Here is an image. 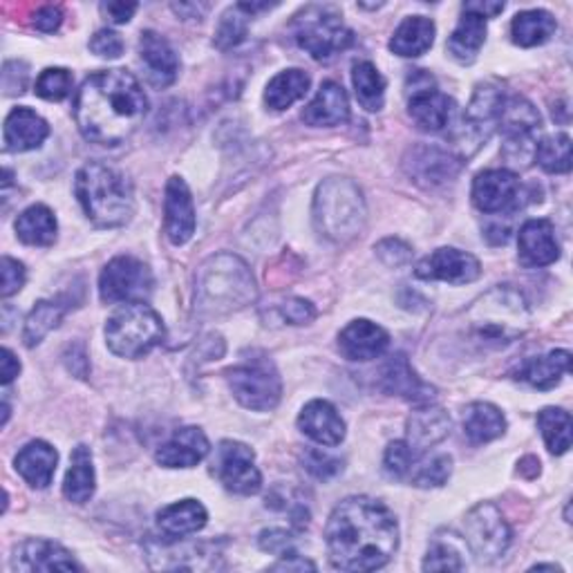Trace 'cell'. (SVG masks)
<instances>
[{
  "mask_svg": "<svg viewBox=\"0 0 573 573\" xmlns=\"http://www.w3.org/2000/svg\"><path fill=\"white\" fill-rule=\"evenodd\" d=\"M334 569L375 571L386 566L399 549L394 513L372 497H347L332 511L325 529Z\"/></svg>",
  "mask_w": 573,
  "mask_h": 573,
  "instance_id": "6da1fadb",
  "label": "cell"
},
{
  "mask_svg": "<svg viewBox=\"0 0 573 573\" xmlns=\"http://www.w3.org/2000/svg\"><path fill=\"white\" fill-rule=\"evenodd\" d=\"M149 112V97L126 69L90 75L77 93L75 119L82 134L99 147L126 141Z\"/></svg>",
  "mask_w": 573,
  "mask_h": 573,
  "instance_id": "7a4b0ae2",
  "label": "cell"
},
{
  "mask_svg": "<svg viewBox=\"0 0 573 573\" xmlns=\"http://www.w3.org/2000/svg\"><path fill=\"white\" fill-rule=\"evenodd\" d=\"M531 312L527 299L509 284L493 286L464 312L466 338L484 349H499L527 334Z\"/></svg>",
  "mask_w": 573,
  "mask_h": 573,
  "instance_id": "3957f363",
  "label": "cell"
},
{
  "mask_svg": "<svg viewBox=\"0 0 573 573\" xmlns=\"http://www.w3.org/2000/svg\"><path fill=\"white\" fill-rule=\"evenodd\" d=\"M258 286L249 264L234 253H218L202 262L195 278V307L204 316H227L251 305Z\"/></svg>",
  "mask_w": 573,
  "mask_h": 573,
  "instance_id": "277c9868",
  "label": "cell"
},
{
  "mask_svg": "<svg viewBox=\"0 0 573 573\" xmlns=\"http://www.w3.org/2000/svg\"><path fill=\"white\" fill-rule=\"evenodd\" d=\"M75 193L88 220L99 229H117L134 215V191L130 180L104 162H88L79 169Z\"/></svg>",
  "mask_w": 573,
  "mask_h": 573,
  "instance_id": "5b68a950",
  "label": "cell"
},
{
  "mask_svg": "<svg viewBox=\"0 0 573 573\" xmlns=\"http://www.w3.org/2000/svg\"><path fill=\"white\" fill-rule=\"evenodd\" d=\"M368 208L361 188L347 177L325 180L314 195V225L332 242H349L361 236Z\"/></svg>",
  "mask_w": 573,
  "mask_h": 573,
  "instance_id": "8992f818",
  "label": "cell"
},
{
  "mask_svg": "<svg viewBox=\"0 0 573 573\" xmlns=\"http://www.w3.org/2000/svg\"><path fill=\"white\" fill-rule=\"evenodd\" d=\"M166 336L162 316L143 303L119 307L106 325V343L121 358H141L158 347Z\"/></svg>",
  "mask_w": 573,
  "mask_h": 573,
  "instance_id": "52a82bcc",
  "label": "cell"
},
{
  "mask_svg": "<svg viewBox=\"0 0 573 573\" xmlns=\"http://www.w3.org/2000/svg\"><path fill=\"white\" fill-rule=\"evenodd\" d=\"M296 43L316 61H329L354 43V32L332 6H310L294 17Z\"/></svg>",
  "mask_w": 573,
  "mask_h": 573,
  "instance_id": "ba28073f",
  "label": "cell"
},
{
  "mask_svg": "<svg viewBox=\"0 0 573 573\" xmlns=\"http://www.w3.org/2000/svg\"><path fill=\"white\" fill-rule=\"evenodd\" d=\"M540 112L525 97H505L499 108L497 128L505 134V158L513 166H529L536 158Z\"/></svg>",
  "mask_w": 573,
  "mask_h": 573,
  "instance_id": "9c48e42d",
  "label": "cell"
},
{
  "mask_svg": "<svg viewBox=\"0 0 573 573\" xmlns=\"http://www.w3.org/2000/svg\"><path fill=\"white\" fill-rule=\"evenodd\" d=\"M227 381L234 397L249 410L267 412L280 403L282 397L280 375L275 366L262 354L245 358L242 364L234 366L227 372Z\"/></svg>",
  "mask_w": 573,
  "mask_h": 573,
  "instance_id": "30bf717a",
  "label": "cell"
},
{
  "mask_svg": "<svg viewBox=\"0 0 573 573\" xmlns=\"http://www.w3.org/2000/svg\"><path fill=\"white\" fill-rule=\"evenodd\" d=\"M153 273L149 264L132 256L112 258L99 278V296L108 305L143 303L153 292Z\"/></svg>",
  "mask_w": 573,
  "mask_h": 573,
  "instance_id": "8fae6325",
  "label": "cell"
},
{
  "mask_svg": "<svg viewBox=\"0 0 573 573\" xmlns=\"http://www.w3.org/2000/svg\"><path fill=\"white\" fill-rule=\"evenodd\" d=\"M408 112L412 121L425 132H442L453 123L455 101L440 93L435 79L425 69H412L406 82Z\"/></svg>",
  "mask_w": 573,
  "mask_h": 573,
  "instance_id": "7c38bea8",
  "label": "cell"
},
{
  "mask_svg": "<svg viewBox=\"0 0 573 573\" xmlns=\"http://www.w3.org/2000/svg\"><path fill=\"white\" fill-rule=\"evenodd\" d=\"M464 531L473 555L477 558V562L484 564L495 562L505 555L513 540L511 527L490 501H482V505L468 511L464 520Z\"/></svg>",
  "mask_w": 573,
  "mask_h": 573,
  "instance_id": "4fadbf2b",
  "label": "cell"
},
{
  "mask_svg": "<svg viewBox=\"0 0 573 573\" xmlns=\"http://www.w3.org/2000/svg\"><path fill=\"white\" fill-rule=\"evenodd\" d=\"M505 101V93L497 84H482L477 86L471 106L466 108V115L462 119L460 130V158L475 155L484 143L490 139V134L497 128L499 121V108Z\"/></svg>",
  "mask_w": 573,
  "mask_h": 573,
  "instance_id": "5bb4252c",
  "label": "cell"
},
{
  "mask_svg": "<svg viewBox=\"0 0 573 573\" xmlns=\"http://www.w3.org/2000/svg\"><path fill=\"white\" fill-rule=\"evenodd\" d=\"M527 193L516 173L490 169L473 182V204L486 215H509L527 204Z\"/></svg>",
  "mask_w": 573,
  "mask_h": 573,
  "instance_id": "9a60e30c",
  "label": "cell"
},
{
  "mask_svg": "<svg viewBox=\"0 0 573 573\" xmlns=\"http://www.w3.org/2000/svg\"><path fill=\"white\" fill-rule=\"evenodd\" d=\"M215 475L227 490L238 495H256L262 488V475L256 466V455L247 444L223 442L215 460Z\"/></svg>",
  "mask_w": 573,
  "mask_h": 573,
  "instance_id": "2e32d148",
  "label": "cell"
},
{
  "mask_svg": "<svg viewBox=\"0 0 573 573\" xmlns=\"http://www.w3.org/2000/svg\"><path fill=\"white\" fill-rule=\"evenodd\" d=\"M462 169L464 160L460 155L442 151L437 147H417L406 158L408 175L425 188H437L455 182Z\"/></svg>",
  "mask_w": 573,
  "mask_h": 573,
  "instance_id": "e0dca14e",
  "label": "cell"
},
{
  "mask_svg": "<svg viewBox=\"0 0 573 573\" xmlns=\"http://www.w3.org/2000/svg\"><path fill=\"white\" fill-rule=\"evenodd\" d=\"M414 275L421 280H442L448 284H468L482 275L479 260L455 247H442L425 256L417 267Z\"/></svg>",
  "mask_w": 573,
  "mask_h": 573,
  "instance_id": "ac0fdd59",
  "label": "cell"
},
{
  "mask_svg": "<svg viewBox=\"0 0 573 573\" xmlns=\"http://www.w3.org/2000/svg\"><path fill=\"white\" fill-rule=\"evenodd\" d=\"M139 58L147 79L155 88H169L180 75V58L173 45L158 32L147 30L139 39Z\"/></svg>",
  "mask_w": 573,
  "mask_h": 573,
  "instance_id": "d6986e66",
  "label": "cell"
},
{
  "mask_svg": "<svg viewBox=\"0 0 573 573\" xmlns=\"http://www.w3.org/2000/svg\"><path fill=\"white\" fill-rule=\"evenodd\" d=\"M390 347V334L366 318L352 321L340 334H338V349L347 358V361H372L386 354Z\"/></svg>",
  "mask_w": 573,
  "mask_h": 573,
  "instance_id": "ffe728a7",
  "label": "cell"
},
{
  "mask_svg": "<svg viewBox=\"0 0 573 573\" xmlns=\"http://www.w3.org/2000/svg\"><path fill=\"white\" fill-rule=\"evenodd\" d=\"M166 236L175 247L186 245L195 234V204L191 191L182 177H171L164 197Z\"/></svg>",
  "mask_w": 573,
  "mask_h": 573,
  "instance_id": "44dd1931",
  "label": "cell"
},
{
  "mask_svg": "<svg viewBox=\"0 0 573 573\" xmlns=\"http://www.w3.org/2000/svg\"><path fill=\"white\" fill-rule=\"evenodd\" d=\"M14 571H82L77 560L67 549L52 540H25L14 549L12 555Z\"/></svg>",
  "mask_w": 573,
  "mask_h": 573,
  "instance_id": "7402d4cb",
  "label": "cell"
},
{
  "mask_svg": "<svg viewBox=\"0 0 573 573\" xmlns=\"http://www.w3.org/2000/svg\"><path fill=\"white\" fill-rule=\"evenodd\" d=\"M381 388L388 394H397L419 408L430 406L437 397V390L433 386H428L421 377H417V372L410 368L408 358L403 354L392 356L386 364L381 372Z\"/></svg>",
  "mask_w": 573,
  "mask_h": 573,
  "instance_id": "603a6c76",
  "label": "cell"
},
{
  "mask_svg": "<svg viewBox=\"0 0 573 573\" xmlns=\"http://www.w3.org/2000/svg\"><path fill=\"white\" fill-rule=\"evenodd\" d=\"M299 428L321 446H338L345 440V421L338 410L325 399H314L303 408L299 417Z\"/></svg>",
  "mask_w": 573,
  "mask_h": 573,
  "instance_id": "cb8c5ba5",
  "label": "cell"
},
{
  "mask_svg": "<svg viewBox=\"0 0 573 573\" xmlns=\"http://www.w3.org/2000/svg\"><path fill=\"white\" fill-rule=\"evenodd\" d=\"M520 262L525 267H549L560 258V242L549 220H527L518 236Z\"/></svg>",
  "mask_w": 573,
  "mask_h": 573,
  "instance_id": "d4e9b609",
  "label": "cell"
},
{
  "mask_svg": "<svg viewBox=\"0 0 573 573\" xmlns=\"http://www.w3.org/2000/svg\"><path fill=\"white\" fill-rule=\"evenodd\" d=\"M208 440L195 425L175 430V435L160 446L158 464L166 468H193L208 455Z\"/></svg>",
  "mask_w": 573,
  "mask_h": 573,
  "instance_id": "484cf974",
  "label": "cell"
},
{
  "mask_svg": "<svg viewBox=\"0 0 573 573\" xmlns=\"http://www.w3.org/2000/svg\"><path fill=\"white\" fill-rule=\"evenodd\" d=\"M50 137L47 121L30 108H14L6 119V151L10 153H28L39 149Z\"/></svg>",
  "mask_w": 573,
  "mask_h": 573,
  "instance_id": "4316f807",
  "label": "cell"
},
{
  "mask_svg": "<svg viewBox=\"0 0 573 573\" xmlns=\"http://www.w3.org/2000/svg\"><path fill=\"white\" fill-rule=\"evenodd\" d=\"M451 433V417L442 408L421 406L408 421V446L414 453H425Z\"/></svg>",
  "mask_w": 573,
  "mask_h": 573,
  "instance_id": "83f0119b",
  "label": "cell"
},
{
  "mask_svg": "<svg viewBox=\"0 0 573 573\" xmlns=\"http://www.w3.org/2000/svg\"><path fill=\"white\" fill-rule=\"evenodd\" d=\"M349 119V101L343 86L336 82H325L312 104L303 110V121L314 128L340 126Z\"/></svg>",
  "mask_w": 573,
  "mask_h": 573,
  "instance_id": "f1b7e54d",
  "label": "cell"
},
{
  "mask_svg": "<svg viewBox=\"0 0 573 573\" xmlns=\"http://www.w3.org/2000/svg\"><path fill=\"white\" fill-rule=\"evenodd\" d=\"M571 370V354L566 349H553L544 356H536L525 361L516 372L513 379L529 383L538 390H551L560 383V379Z\"/></svg>",
  "mask_w": 573,
  "mask_h": 573,
  "instance_id": "f546056e",
  "label": "cell"
},
{
  "mask_svg": "<svg viewBox=\"0 0 573 573\" xmlns=\"http://www.w3.org/2000/svg\"><path fill=\"white\" fill-rule=\"evenodd\" d=\"M19 475L32 486V488H47L52 484L58 453L47 442H30L14 460Z\"/></svg>",
  "mask_w": 573,
  "mask_h": 573,
  "instance_id": "4dcf8cb0",
  "label": "cell"
},
{
  "mask_svg": "<svg viewBox=\"0 0 573 573\" xmlns=\"http://www.w3.org/2000/svg\"><path fill=\"white\" fill-rule=\"evenodd\" d=\"M206 520L208 513L202 501L197 499L175 501V505H169L158 513V527L162 529L164 536L175 540L202 531L206 527Z\"/></svg>",
  "mask_w": 573,
  "mask_h": 573,
  "instance_id": "1f68e13d",
  "label": "cell"
},
{
  "mask_svg": "<svg viewBox=\"0 0 573 573\" xmlns=\"http://www.w3.org/2000/svg\"><path fill=\"white\" fill-rule=\"evenodd\" d=\"M95 488H97V477H95L93 453L88 446H77L75 453H72L69 468L65 473L63 493L69 501H75V505H86V501H90V497L95 495Z\"/></svg>",
  "mask_w": 573,
  "mask_h": 573,
  "instance_id": "d6a6232c",
  "label": "cell"
},
{
  "mask_svg": "<svg viewBox=\"0 0 573 573\" xmlns=\"http://www.w3.org/2000/svg\"><path fill=\"white\" fill-rule=\"evenodd\" d=\"M464 433L471 444H488L507 433V419L493 403L477 401L464 412Z\"/></svg>",
  "mask_w": 573,
  "mask_h": 573,
  "instance_id": "836d02e7",
  "label": "cell"
},
{
  "mask_svg": "<svg viewBox=\"0 0 573 573\" xmlns=\"http://www.w3.org/2000/svg\"><path fill=\"white\" fill-rule=\"evenodd\" d=\"M435 23L425 17H408L390 41V50L399 56L412 58L425 54L435 43Z\"/></svg>",
  "mask_w": 573,
  "mask_h": 573,
  "instance_id": "e575fe53",
  "label": "cell"
},
{
  "mask_svg": "<svg viewBox=\"0 0 573 573\" xmlns=\"http://www.w3.org/2000/svg\"><path fill=\"white\" fill-rule=\"evenodd\" d=\"M484 41H486V19L471 10H464L460 25L448 39V52L455 61L468 65L477 58Z\"/></svg>",
  "mask_w": 573,
  "mask_h": 573,
  "instance_id": "d590c367",
  "label": "cell"
},
{
  "mask_svg": "<svg viewBox=\"0 0 573 573\" xmlns=\"http://www.w3.org/2000/svg\"><path fill=\"white\" fill-rule=\"evenodd\" d=\"M310 86H312V79L307 72L284 69L269 82V86L264 90V104L275 112L286 110L307 95Z\"/></svg>",
  "mask_w": 573,
  "mask_h": 573,
  "instance_id": "8d00e7d4",
  "label": "cell"
},
{
  "mask_svg": "<svg viewBox=\"0 0 573 573\" xmlns=\"http://www.w3.org/2000/svg\"><path fill=\"white\" fill-rule=\"evenodd\" d=\"M56 218L45 204L25 208L17 220V236L30 247H50L56 240Z\"/></svg>",
  "mask_w": 573,
  "mask_h": 573,
  "instance_id": "74e56055",
  "label": "cell"
},
{
  "mask_svg": "<svg viewBox=\"0 0 573 573\" xmlns=\"http://www.w3.org/2000/svg\"><path fill=\"white\" fill-rule=\"evenodd\" d=\"M558 30L555 19L544 10H527L520 12L511 23L513 43L520 47L544 45Z\"/></svg>",
  "mask_w": 573,
  "mask_h": 573,
  "instance_id": "f35d334b",
  "label": "cell"
},
{
  "mask_svg": "<svg viewBox=\"0 0 573 573\" xmlns=\"http://www.w3.org/2000/svg\"><path fill=\"white\" fill-rule=\"evenodd\" d=\"M352 84L356 90V99L366 110L377 112L386 101V79L370 61H358L352 67Z\"/></svg>",
  "mask_w": 573,
  "mask_h": 573,
  "instance_id": "ab89813d",
  "label": "cell"
},
{
  "mask_svg": "<svg viewBox=\"0 0 573 573\" xmlns=\"http://www.w3.org/2000/svg\"><path fill=\"white\" fill-rule=\"evenodd\" d=\"M540 433L549 453L564 455L571 448V414L562 408H544L538 414Z\"/></svg>",
  "mask_w": 573,
  "mask_h": 573,
  "instance_id": "60d3db41",
  "label": "cell"
},
{
  "mask_svg": "<svg viewBox=\"0 0 573 573\" xmlns=\"http://www.w3.org/2000/svg\"><path fill=\"white\" fill-rule=\"evenodd\" d=\"M453 473V460L451 455H430L423 457L419 455L408 473V482L417 488H440L448 482Z\"/></svg>",
  "mask_w": 573,
  "mask_h": 573,
  "instance_id": "b9f144b4",
  "label": "cell"
},
{
  "mask_svg": "<svg viewBox=\"0 0 573 573\" xmlns=\"http://www.w3.org/2000/svg\"><path fill=\"white\" fill-rule=\"evenodd\" d=\"M65 307L54 303V301H41L36 303V307L30 312L28 321H25V329H23V340L28 347L39 345L52 329L58 327V323L63 321Z\"/></svg>",
  "mask_w": 573,
  "mask_h": 573,
  "instance_id": "7bdbcfd3",
  "label": "cell"
},
{
  "mask_svg": "<svg viewBox=\"0 0 573 573\" xmlns=\"http://www.w3.org/2000/svg\"><path fill=\"white\" fill-rule=\"evenodd\" d=\"M536 160L547 173H569L571 171V139L560 132L555 137H547L538 141Z\"/></svg>",
  "mask_w": 573,
  "mask_h": 573,
  "instance_id": "ee69618b",
  "label": "cell"
},
{
  "mask_svg": "<svg viewBox=\"0 0 573 573\" xmlns=\"http://www.w3.org/2000/svg\"><path fill=\"white\" fill-rule=\"evenodd\" d=\"M464 569L466 564L462 560V549L457 547L455 536L448 533V538H442V533H437L423 560V571H464Z\"/></svg>",
  "mask_w": 573,
  "mask_h": 573,
  "instance_id": "f6af8a7d",
  "label": "cell"
},
{
  "mask_svg": "<svg viewBox=\"0 0 573 573\" xmlns=\"http://www.w3.org/2000/svg\"><path fill=\"white\" fill-rule=\"evenodd\" d=\"M247 28H249V14H245L238 6L229 8L220 19L218 30H215V45L220 50H231L240 45L247 39Z\"/></svg>",
  "mask_w": 573,
  "mask_h": 573,
  "instance_id": "bcb514c9",
  "label": "cell"
},
{
  "mask_svg": "<svg viewBox=\"0 0 573 573\" xmlns=\"http://www.w3.org/2000/svg\"><path fill=\"white\" fill-rule=\"evenodd\" d=\"M72 93V75L65 67H47L36 79V95L45 101H63Z\"/></svg>",
  "mask_w": 573,
  "mask_h": 573,
  "instance_id": "7dc6e473",
  "label": "cell"
},
{
  "mask_svg": "<svg viewBox=\"0 0 573 573\" xmlns=\"http://www.w3.org/2000/svg\"><path fill=\"white\" fill-rule=\"evenodd\" d=\"M423 455V453H421ZM419 457V453H414L408 442H392L386 448V457H383V466L386 473L394 479H408V473L414 464V460Z\"/></svg>",
  "mask_w": 573,
  "mask_h": 573,
  "instance_id": "c3c4849f",
  "label": "cell"
},
{
  "mask_svg": "<svg viewBox=\"0 0 573 573\" xmlns=\"http://www.w3.org/2000/svg\"><path fill=\"white\" fill-rule=\"evenodd\" d=\"M275 314L282 323L290 325H307L316 318V310L305 299H286L275 305Z\"/></svg>",
  "mask_w": 573,
  "mask_h": 573,
  "instance_id": "681fc988",
  "label": "cell"
},
{
  "mask_svg": "<svg viewBox=\"0 0 573 573\" xmlns=\"http://www.w3.org/2000/svg\"><path fill=\"white\" fill-rule=\"evenodd\" d=\"M0 273H3V278H0V296L10 299L23 290L25 267L19 260L3 256V262H0Z\"/></svg>",
  "mask_w": 573,
  "mask_h": 573,
  "instance_id": "f907efd6",
  "label": "cell"
},
{
  "mask_svg": "<svg viewBox=\"0 0 573 573\" xmlns=\"http://www.w3.org/2000/svg\"><path fill=\"white\" fill-rule=\"evenodd\" d=\"M258 544L262 551L267 553H273L278 558H290V555H296V547H294V538L282 531V529H269V531H262L260 538H258Z\"/></svg>",
  "mask_w": 573,
  "mask_h": 573,
  "instance_id": "816d5d0a",
  "label": "cell"
},
{
  "mask_svg": "<svg viewBox=\"0 0 573 573\" xmlns=\"http://www.w3.org/2000/svg\"><path fill=\"white\" fill-rule=\"evenodd\" d=\"M30 82V72L23 61H8L3 65V90L8 97L23 95Z\"/></svg>",
  "mask_w": 573,
  "mask_h": 573,
  "instance_id": "f5cc1de1",
  "label": "cell"
},
{
  "mask_svg": "<svg viewBox=\"0 0 573 573\" xmlns=\"http://www.w3.org/2000/svg\"><path fill=\"white\" fill-rule=\"evenodd\" d=\"M305 468L316 479H332L334 475H338L343 471V464H340V460L329 457V455H325L321 451H310L305 455Z\"/></svg>",
  "mask_w": 573,
  "mask_h": 573,
  "instance_id": "db71d44e",
  "label": "cell"
},
{
  "mask_svg": "<svg viewBox=\"0 0 573 573\" xmlns=\"http://www.w3.org/2000/svg\"><path fill=\"white\" fill-rule=\"evenodd\" d=\"M377 256L388 264V267H403L412 258L410 245H406L399 238H386L377 245Z\"/></svg>",
  "mask_w": 573,
  "mask_h": 573,
  "instance_id": "11a10c76",
  "label": "cell"
},
{
  "mask_svg": "<svg viewBox=\"0 0 573 573\" xmlns=\"http://www.w3.org/2000/svg\"><path fill=\"white\" fill-rule=\"evenodd\" d=\"M90 50L104 58H119L123 52V39L112 30H99L90 41Z\"/></svg>",
  "mask_w": 573,
  "mask_h": 573,
  "instance_id": "9f6ffc18",
  "label": "cell"
},
{
  "mask_svg": "<svg viewBox=\"0 0 573 573\" xmlns=\"http://www.w3.org/2000/svg\"><path fill=\"white\" fill-rule=\"evenodd\" d=\"M61 23H63V12H61V8L43 6V8H39L36 14H34V28L41 30V32H45V34L56 32V30L61 28Z\"/></svg>",
  "mask_w": 573,
  "mask_h": 573,
  "instance_id": "6f0895ef",
  "label": "cell"
},
{
  "mask_svg": "<svg viewBox=\"0 0 573 573\" xmlns=\"http://www.w3.org/2000/svg\"><path fill=\"white\" fill-rule=\"evenodd\" d=\"M137 10H139L137 3H119V0H115V3H104V6H101V12H104L115 25L128 23V21L134 17Z\"/></svg>",
  "mask_w": 573,
  "mask_h": 573,
  "instance_id": "680465c9",
  "label": "cell"
},
{
  "mask_svg": "<svg viewBox=\"0 0 573 573\" xmlns=\"http://www.w3.org/2000/svg\"><path fill=\"white\" fill-rule=\"evenodd\" d=\"M0 356H3L0 358V379H3V386H10L19 377L21 364L10 347H3V354Z\"/></svg>",
  "mask_w": 573,
  "mask_h": 573,
  "instance_id": "91938a15",
  "label": "cell"
},
{
  "mask_svg": "<svg viewBox=\"0 0 573 573\" xmlns=\"http://www.w3.org/2000/svg\"><path fill=\"white\" fill-rule=\"evenodd\" d=\"M65 358H75V364H67L69 372H75L79 379H86L88 377V354H86V347L84 345H75V347H67V354Z\"/></svg>",
  "mask_w": 573,
  "mask_h": 573,
  "instance_id": "94428289",
  "label": "cell"
},
{
  "mask_svg": "<svg viewBox=\"0 0 573 573\" xmlns=\"http://www.w3.org/2000/svg\"><path fill=\"white\" fill-rule=\"evenodd\" d=\"M271 569H278V571H305V569L316 571V564L310 562V560H305V558H301V555L296 553V555H290V558H280V562L273 564Z\"/></svg>",
  "mask_w": 573,
  "mask_h": 573,
  "instance_id": "6125c7cd",
  "label": "cell"
},
{
  "mask_svg": "<svg viewBox=\"0 0 573 573\" xmlns=\"http://www.w3.org/2000/svg\"><path fill=\"white\" fill-rule=\"evenodd\" d=\"M464 10H471L484 19H493L497 17L501 10H505V3H466Z\"/></svg>",
  "mask_w": 573,
  "mask_h": 573,
  "instance_id": "be15d7a7",
  "label": "cell"
},
{
  "mask_svg": "<svg viewBox=\"0 0 573 573\" xmlns=\"http://www.w3.org/2000/svg\"><path fill=\"white\" fill-rule=\"evenodd\" d=\"M536 569H551V571H560V566H555V564H536V566H533V571H536Z\"/></svg>",
  "mask_w": 573,
  "mask_h": 573,
  "instance_id": "e7e4bbea",
  "label": "cell"
}]
</instances>
